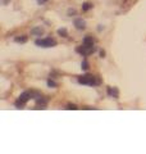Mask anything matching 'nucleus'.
<instances>
[{
  "mask_svg": "<svg viewBox=\"0 0 146 154\" xmlns=\"http://www.w3.org/2000/svg\"><path fill=\"white\" fill-rule=\"evenodd\" d=\"M76 13H77V11L76 9H73V8H69L68 11H67V14L69 17H72V16H76Z\"/></svg>",
  "mask_w": 146,
  "mask_h": 154,
  "instance_id": "16",
  "label": "nucleus"
},
{
  "mask_svg": "<svg viewBox=\"0 0 146 154\" xmlns=\"http://www.w3.org/2000/svg\"><path fill=\"white\" fill-rule=\"evenodd\" d=\"M31 35L32 36H42V35H44V28H42L41 26H36V27H34V28H31Z\"/></svg>",
  "mask_w": 146,
  "mask_h": 154,
  "instance_id": "9",
  "label": "nucleus"
},
{
  "mask_svg": "<svg viewBox=\"0 0 146 154\" xmlns=\"http://www.w3.org/2000/svg\"><path fill=\"white\" fill-rule=\"evenodd\" d=\"M76 51L78 53V54H81L82 57H87V55L92 54V53H95V51H96V48H95V46H92V48H86V46H83V45H79V46L76 48Z\"/></svg>",
  "mask_w": 146,
  "mask_h": 154,
  "instance_id": "4",
  "label": "nucleus"
},
{
  "mask_svg": "<svg viewBox=\"0 0 146 154\" xmlns=\"http://www.w3.org/2000/svg\"><path fill=\"white\" fill-rule=\"evenodd\" d=\"M1 2H3V4H4V5H7V4H8L9 2H10V0H1Z\"/></svg>",
  "mask_w": 146,
  "mask_h": 154,
  "instance_id": "20",
  "label": "nucleus"
},
{
  "mask_svg": "<svg viewBox=\"0 0 146 154\" xmlns=\"http://www.w3.org/2000/svg\"><path fill=\"white\" fill-rule=\"evenodd\" d=\"M46 84H48L49 88H58V82L53 80V77H50V79L48 80V82H46Z\"/></svg>",
  "mask_w": 146,
  "mask_h": 154,
  "instance_id": "13",
  "label": "nucleus"
},
{
  "mask_svg": "<svg viewBox=\"0 0 146 154\" xmlns=\"http://www.w3.org/2000/svg\"><path fill=\"white\" fill-rule=\"evenodd\" d=\"M77 82L79 85H85V86H99L101 84V80L99 79L97 76H94V75H82V76H79L77 77Z\"/></svg>",
  "mask_w": 146,
  "mask_h": 154,
  "instance_id": "2",
  "label": "nucleus"
},
{
  "mask_svg": "<svg viewBox=\"0 0 146 154\" xmlns=\"http://www.w3.org/2000/svg\"><path fill=\"white\" fill-rule=\"evenodd\" d=\"M106 94L108 96H110V98H114V99H118L119 98V90L117 88H112V86H109V88L106 89Z\"/></svg>",
  "mask_w": 146,
  "mask_h": 154,
  "instance_id": "6",
  "label": "nucleus"
},
{
  "mask_svg": "<svg viewBox=\"0 0 146 154\" xmlns=\"http://www.w3.org/2000/svg\"><path fill=\"white\" fill-rule=\"evenodd\" d=\"M14 41H16L17 44H25V42H27V36H25V35L17 36V37H14Z\"/></svg>",
  "mask_w": 146,
  "mask_h": 154,
  "instance_id": "11",
  "label": "nucleus"
},
{
  "mask_svg": "<svg viewBox=\"0 0 146 154\" xmlns=\"http://www.w3.org/2000/svg\"><path fill=\"white\" fill-rule=\"evenodd\" d=\"M35 45L40 46V48H54V46H56V40H54V38H51V37L37 38L35 41Z\"/></svg>",
  "mask_w": 146,
  "mask_h": 154,
  "instance_id": "3",
  "label": "nucleus"
},
{
  "mask_svg": "<svg viewBox=\"0 0 146 154\" xmlns=\"http://www.w3.org/2000/svg\"><path fill=\"white\" fill-rule=\"evenodd\" d=\"M48 2H49V0H37V4H39V5H42V4H45Z\"/></svg>",
  "mask_w": 146,
  "mask_h": 154,
  "instance_id": "17",
  "label": "nucleus"
},
{
  "mask_svg": "<svg viewBox=\"0 0 146 154\" xmlns=\"http://www.w3.org/2000/svg\"><path fill=\"white\" fill-rule=\"evenodd\" d=\"M65 109H67V110H77V109H78V107H77L76 104L69 103V104H67V107H65Z\"/></svg>",
  "mask_w": 146,
  "mask_h": 154,
  "instance_id": "15",
  "label": "nucleus"
},
{
  "mask_svg": "<svg viewBox=\"0 0 146 154\" xmlns=\"http://www.w3.org/2000/svg\"><path fill=\"white\" fill-rule=\"evenodd\" d=\"M101 30H104V26H101V25H99V27H97V31L100 32Z\"/></svg>",
  "mask_w": 146,
  "mask_h": 154,
  "instance_id": "19",
  "label": "nucleus"
},
{
  "mask_svg": "<svg viewBox=\"0 0 146 154\" xmlns=\"http://www.w3.org/2000/svg\"><path fill=\"white\" fill-rule=\"evenodd\" d=\"M56 33H58L59 36H62V37H68V31H67V28H58V31H56Z\"/></svg>",
  "mask_w": 146,
  "mask_h": 154,
  "instance_id": "12",
  "label": "nucleus"
},
{
  "mask_svg": "<svg viewBox=\"0 0 146 154\" xmlns=\"http://www.w3.org/2000/svg\"><path fill=\"white\" fill-rule=\"evenodd\" d=\"M48 103H49V98L48 96H42V95H40L39 98L36 99V108L35 109H46L45 107L48 105Z\"/></svg>",
  "mask_w": 146,
  "mask_h": 154,
  "instance_id": "5",
  "label": "nucleus"
},
{
  "mask_svg": "<svg viewBox=\"0 0 146 154\" xmlns=\"http://www.w3.org/2000/svg\"><path fill=\"white\" fill-rule=\"evenodd\" d=\"M100 57H101V58H104V57H105V51L103 50V49L100 50Z\"/></svg>",
  "mask_w": 146,
  "mask_h": 154,
  "instance_id": "18",
  "label": "nucleus"
},
{
  "mask_svg": "<svg viewBox=\"0 0 146 154\" xmlns=\"http://www.w3.org/2000/svg\"><path fill=\"white\" fill-rule=\"evenodd\" d=\"M88 67H90V64H88L87 59L85 58V59L82 60V63H81V69H82V71H87V69H88Z\"/></svg>",
  "mask_w": 146,
  "mask_h": 154,
  "instance_id": "14",
  "label": "nucleus"
},
{
  "mask_svg": "<svg viewBox=\"0 0 146 154\" xmlns=\"http://www.w3.org/2000/svg\"><path fill=\"white\" fill-rule=\"evenodd\" d=\"M73 26L77 28V30H85L86 28V22L82 18H76L73 21Z\"/></svg>",
  "mask_w": 146,
  "mask_h": 154,
  "instance_id": "7",
  "label": "nucleus"
},
{
  "mask_svg": "<svg viewBox=\"0 0 146 154\" xmlns=\"http://www.w3.org/2000/svg\"><path fill=\"white\" fill-rule=\"evenodd\" d=\"M41 95L40 91L37 90H27V91H23V93L18 96V99L16 100V103H14V107H16L17 109H22L25 105L27 104L28 100L31 99H37L39 96Z\"/></svg>",
  "mask_w": 146,
  "mask_h": 154,
  "instance_id": "1",
  "label": "nucleus"
},
{
  "mask_svg": "<svg viewBox=\"0 0 146 154\" xmlns=\"http://www.w3.org/2000/svg\"><path fill=\"white\" fill-rule=\"evenodd\" d=\"M92 8H94V5H92V3H90V2H85L82 4V12H88Z\"/></svg>",
  "mask_w": 146,
  "mask_h": 154,
  "instance_id": "10",
  "label": "nucleus"
},
{
  "mask_svg": "<svg viewBox=\"0 0 146 154\" xmlns=\"http://www.w3.org/2000/svg\"><path fill=\"white\" fill-rule=\"evenodd\" d=\"M94 44H95V40H94L92 36L87 35V36L83 37V40H82V45H83V46H86V48H92Z\"/></svg>",
  "mask_w": 146,
  "mask_h": 154,
  "instance_id": "8",
  "label": "nucleus"
}]
</instances>
